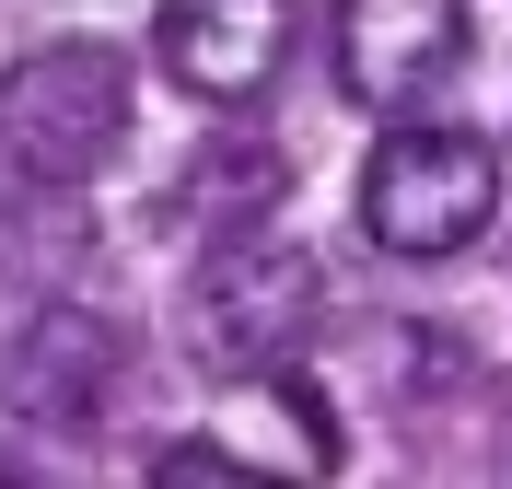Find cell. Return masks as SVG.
Instances as JSON below:
<instances>
[{
    "instance_id": "obj_1",
    "label": "cell",
    "mask_w": 512,
    "mask_h": 489,
    "mask_svg": "<svg viewBox=\"0 0 512 489\" xmlns=\"http://www.w3.org/2000/svg\"><path fill=\"white\" fill-rule=\"evenodd\" d=\"M128 140V59L94 35H59V47H24L0 70V163L35 175V187H82L105 175Z\"/></svg>"
},
{
    "instance_id": "obj_2",
    "label": "cell",
    "mask_w": 512,
    "mask_h": 489,
    "mask_svg": "<svg viewBox=\"0 0 512 489\" xmlns=\"http://www.w3.org/2000/svg\"><path fill=\"white\" fill-rule=\"evenodd\" d=\"M501 210V152L478 129H384L361 175V233L384 257H466Z\"/></svg>"
},
{
    "instance_id": "obj_3",
    "label": "cell",
    "mask_w": 512,
    "mask_h": 489,
    "mask_svg": "<svg viewBox=\"0 0 512 489\" xmlns=\"http://www.w3.org/2000/svg\"><path fill=\"white\" fill-rule=\"evenodd\" d=\"M326 315V280L303 245H280V233H233L222 257L187 280V350L210 361V373H268V361H291L303 338H315Z\"/></svg>"
},
{
    "instance_id": "obj_4",
    "label": "cell",
    "mask_w": 512,
    "mask_h": 489,
    "mask_svg": "<svg viewBox=\"0 0 512 489\" xmlns=\"http://www.w3.org/2000/svg\"><path fill=\"white\" fill-rule=\"evenodd\" d=\"M466 70V0H338V82L384 117Z\"/></svg>"
},
{
    "instance_id": "obj_5",
    "label": "cell",
    "mask_w": 512,
    "mask_h": 489,
    "mask_svg": "<svg viewBox=\"0 0 512 489\" xmlns=\"http://www.w3.org/2000/svg\"><path fill=\"white\" fill-rule=\"evenodd\" d=\"M128 373V338L105 315H82V303H47V315L12 338V361H0V408L35 431H94L105 396H117Z\"/></svg>"
},
{
    "instance_id": "obj_6",
    "label": "cell",
    "mask_w": 512,
    "mask_h": 489,
    "mask_svg": "<svg viewBox=\"0 0 512 489\" xmlns=\"http://www.w3.org/2000/svg\"><path fill=\"white\" fill-rule=\"evenodd\" d=\"M152 47H163V70H175L187 94L245 105V94H268L280 59H291V0H163Z\"/></svg>"
}]
</instances>
